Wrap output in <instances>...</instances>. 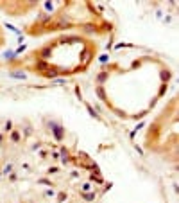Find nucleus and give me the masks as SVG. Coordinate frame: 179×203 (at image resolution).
I'll list each match as a JSON object with an SVG mask.
<instances>
[{"mask_svg": "<svg viewBox=\"0 0 179 203\" xmlns=\"http://www.w3.org/2000/svg\"><path fill=\"white\" fill-rule=\"evenodd\" d=\"M48 126H50V130H52V135L57 142H61L63 138H65V128L59 124V122H48Z\"/></svg>", "mask_w": 179, "mask_h": 203, "instance_id": "f257e3e1", "label": "nucleus"}, {"mask_svg": "<svg viewBox=\"0 0 179 203\" xmlns=\"http://www.w3.org/2000/svg\"><path fill=\"white\" fill-rule=\"evenodd\" d=\"M73 25V22L70 20L68 16H59V20H57V24H55V27L57 29H68Z\"/></svg>", "mask_w": 179, "mask_h": 203, "instance_id": "f03ea898", "label": "nucleus"}, {"mask_svg": "<svg viewBox=\"0 0 179 203\" xmlns=\"http://www.w3.org/2000/svg\"><path fill=\"white\" fill-rule=\"evenodd\" d=\"M59 72H61V68L48 67L45 72H43V76H45V77H48V79H54V77H57V76H59Z\"/></svg>", "mask_w": 179, "mask_h": 203, "instance_id": "7ed1b4c3", "label": "nucleus"}, {"mask_svg": "<svg viewBox=\"0 0 179 203\" xmlns=\"http://www.w3.org/2000/svg\"><path fill=\"white\" fill-rule=\"evenodd\" d=\"M9 77H11V79H22V81H25V79H27V74L22 72V70H14V72H9Z\"/></svg>", "mask_w": 179, "mask_h": 203, "instance_id": "20e7f679", "label": "nucleus"}, {"mask_svg": "<svg viewBox=\"0 0 179 203\" xmlns=\"http://www.w3.org/2000/svg\"><path fill=\"white\" fill-rule=\"evenodd\" d=\"M95 94H97V97H98L102 103H108V95H106L104 86H97V88H95Z\"/></svg>", "mask_w": 179, "mask_h": 203, "instance_id": "39448f33", "label": "nucleus"}, {"mask_svg": "<svg viewBox=\"0 0 179 203\" xmlns=\"http://www.w3.org/2000/svg\"><path fill=\"white\" fill-rule=\"evenodd\" d=\"M159 79H161V83H165V85H166V83L172 79L170 70H166V68H165V70H161V72H159Z\"/></svg>", "mask_w": 179, "mask_h": 203, "instance_id": "423d86ee", "label": "nucleus"}, {"mask_svg": "<svg viewBox=\"0 0 179 203\" xmlns=\"http://www.w3.org/2000/svg\"><path fill=\"white\" fill-rule=\"evenodd\" d=\"M108 77H109L108 72H100V74H97V86H102V83L108 81Z\"/></svg>", "mask_w": 179, "mask_h": 203, "instance_id": "0eeeda50", "label": "nucleus"}, {"mask_svg": "<svg viewBox=\"0 0 179 203\" xmlns=\"http://www.w3.org/2000/svg\"><path fill=\"white\" fill-rule=\"evenodd\" d=\"M90 180H91V182H97V183H104V178H102V176H98V169L93 171V173L90 175Z\"/></svg>", "mask_w": 179, "mask_h": 203, "instance_id": "6e6552de", "label": "nucleus"}, {"mask_svg": "<svg viewBox=\"0 0 179 203\" xmlns=\"http://www.w3.org/2000/svg\"><path fill=\"white\" fill-rule=\"evenodd\" d=\"M83 31H86V32H97L98 27H97L95 24H83Z\"/></svg>", "mask_w": 179, "mask_h": 203, "instance_id": "1a4fd4ad", "label": "nucleus"}, {"mask_svg": "<svg viewBox=\"0 0 179 203\" xmlns=\"http://www.w3.org/2000/svg\"><path fill=\"white\" fill-rule=\"evenodd\" d=\"M50 54H52V47H47V49H43L41 52H40V58L45 61V59H48V58H50Z\"/></svg>", "mask_w": 179, "mask_h": 203, "instance_id": "9d476101", "label": "nucleus"}, {"mask_svg": "<svg viewBox=\"0 0 179 203\" xmlns=\"http://www.w3.org/2000/svg\"><path fill=\"white\" fill-rule=\"evenodd\" d=\"M47 68H48V63H47V61H43V59H40V61L36 63V70H40L41 74L47 70Z\"/></svg>", "mask_w": 179, "mask_h": 203, "instance_id": "9b49d317", "label": "nucleus"}, {"mask_svg": "<svg viewBox=\"0 0 179 203\" xmlns=\"http://www.w3.org/2000/svg\"><path fill=\"white\" fill-rule=\"evenodd\" d=\"M20 138H22L20 131H11V140H13L14 144H18V142H20Z\"/></svg>", "mask_w": 179, "mask_h": 203, "instance_id": "f8f14e48", "label": "nucleus"}, {"mask_svg": "<svg viewBox=\"0 0 179 203\" xmlns=\"http://www.w3.org/2000/svg\"><path fill=\"white\" fill-rule=\"evenodd\" d=\"M84 106H86V110L90 111V115H91L93 119H98V115H97V111H95V110H93V108H91V106H90L88 103H84Z\"/></svg>", "mask_w": 179, "mask_h": 203, "instance_id": "ddd939ff", "label": "nucleus"}, {"mask_svg": "<svg viewBox=\"0 0 179 203\" xmlns=\"http://www.w3.org/2000/svg\"><path fill=\"white\" fill-rule=\"evenodd\" d=\"M83 198L86 201H93V200H95V194H93V192H83Z\"/></svg>", "mask_w": 179, "mask_h": 203, "instance_id": "4468645a", "label": "nucleus"}, {"mask_svg": "<svg viewBox=\"0 0 179 203\" xmlns=\"http://www.w3.org/2000/svg\"><path fill=\"white\" fill-rule=\"evenodd\" d=\"M14 56H16L14 51H5V52H4V59H7V61H9V59H13Z\"/></svg>", "mask_w": 179, "mask_h": 203, "instance_id": "2eb2a0df", "label": "nucleus"}, {"mask_svg": "<svg viewBox=\"0 0 179 203\" xmlns=\"http://www.w3.org/2000/svg\"><path fill=\"white\" fill-rule=\"evenodd\" d=\"M38 20H41L43 24H48V22H50V14L41 13V14H40V18H38Z\"/></svg>", "mask_w": 179, "mask_h": 203, "instance_id": "dca6fc26", "label": "nucleus"}, {"mask_svg": "<svg viewBox=\"0 0 179 203\" xmlns=\"http://www.w3.org/2000/svg\"><path fill=\"white\" fill-rule=\"evenodd\" d=\"M4 131H9V133L13 131V122H11V121L5 122V126H4Z\"/></svg>", "mask_w": 179, "mask_h": 203, "instance_id": "f3484780", "label": "nucleus"}, {"mask_svg": "<svg viewBox=\"0 0 179 203\" xmlns=\"http://www.w3.org/2000/svg\"><path fill=\"white\" fill-rule=\"evenodd\" d=\"M23 133H25V137L32 135V128H30V124H27V126H25V128H23Z\"/></svg>", "mask_w": 179, "mask_h": 203, "instance_id": "a211bd4d", "label": "nucleus"}, {"mask_svg": "<svg viewBox=\"0 0 179 203\" xmlns=\"http://www.w3.org/2000/svg\"><path fill=\"white\" fill-rule=\"evenodd\" d=\"M61 162H63V164H68V162H72L70 155H61Z\"/></svg>", "mask_w": 179, "mask_h": 203, "instance_id": "6ab92c4d", "label": "nucleus"}, {"mask_svg": "<svg viewBox=\"0 0 179 203\" xmlns=\"http://www.w3.org/2000/svg\"><path fill=\"white\" fill-rule=\"evenodd\" d=\"M90 190H91V185H90L88 182H86V183H83V192H90Z\"/></svg>", "mask_w": 179, "mask_h": 203, "instance_id": "aec40b11", "label": "nucleus"}, {"mask_svg": "<svg viewBox=\"0 0 179 203\" xmlns=\"http://www.w3.org/2000/svg\"><path fill=\"white\" fill-rule=\"evenodd\" d=\"M65 200H66V194H65V192H59V196H57V201L61 203V201H65Z\"/></svg>", "mask_w": 179, "mask_h": 203, "instance_id": "412c9836", "label": "nucleus"}, {"mask_svg": "<svg viewBox=\"0 0 179 203\" xmlns=\"http://www.w3.org/2000/svg\"><path fill=\"white\" fill-rule=\"evenodd\" d=\"M5 27H7V29H11V31H13V32H16V34H20V31H18V29L14 27V25H11V24H5Z\"/></svg>", "mask_w": 179, "mask_h": 203, "instance_id": "4be33fe9", "label": "nucleus"}, {"mask_svg": "<svg viewBox=\"0 0 179 203\" xmlns=\"http://www.w3.org/2000/svg\"><path fill=\"white\" fill-rule=\"evenodd\" d=\"M165 92H166V85L163 83V85H161V88H159V97H161V95H165Z\"/></svg>", "mask_w": 179, "mask_h": 203, "instance_id": "5701e85b", "label": "nucleus"}, {"mask_svg": "<svg viewBox=\"0 0 179 203\" xmlns=\"http://www.w3.org/2000/svg\"><path fill=\"white\" fill-rule=\"evenodd\" d=\"M40 183H43V185H52V183H50L47 178H40Z\"/></svg>", "mask_w": 179, "mask_h": 203, "instance_id": "b1692460", "label": "nucleus"}, {"mask_svg": "<svg viewBox=\"0 0 179 203\" xmlns=\"http://www.w3.org/2000/svg\"><path fill=\"white\" fill-rule=\"evenodd\" d=\"M100 63H108V56L104 54V56H100V59H98Z\"/></svg>", "mask_w": 179, "mask_h": 203, "instance_id": "393cba45", "label": "nucleus"}, {"mask_svg": "<svg viewBox=\"0 0 179 203\" xmlns=\"http://www.w3.org/2000/svg\"><path fill=\"white\" fill-rule=\"evenodd\" d=\"M54 173H57V167H50V169H48V175H54Z\"/></svg>", "mask_w": 179, "mask_h": 203, "instance_id": "a878e982", "label": "nucleus"}, {"mask_svg": "<svg viewBox=\"0 0 179 203\" xmlns=\"http://www.w3.org/2000/svg\"><path fill=\"white\" fill-rule=\"evenodd\" d=\"M11 169H13V165H7V167H5V169H4V173H2V175H5V173H9V171H11Z\"/></svg>", "mask_w": 179, "mask_h": 203, "instance_id": "bb28decb", "label": "nucleus"}, {"mask_svg": "<svg viewBox=\"0 0 179 203\" xmlns=\"http://www.w3.org/2000/svg\"><path fill=\"white\" fill-rule=\"evenodd\" d=\"M54 85H65V79H55Z\"/></svg>", "mask_w": 179, "mask_h": 203, "instance_id": "cd10ccee", "label": "nucleus"}, {"mask_svg": "<svg viewBox=\"0 0 179 203\" xmlns=\"http://www.w3.org/2000/svg\"><path fill=\"white\" fill-rule=\"evenodd\" d=\"M115 111H116V115H120V117H125V113L122 111V110H115Z\"/></svg>", "mask_w": 179, "mask_h": 203, "instance_id": "c85d7f7f", "label": "nucleus"}, {"mask_svg": "<svg viewBox=\"0 0 179 203\" xmlns=\"http://www.w3.org/2000/svg\"><path fill=\"white\" fill-rule=\"evenodd\" d=\"M52 158H54V160H57V158H59V153H55V151H52Z\"/></svg>", "mask_w": 179, "mask_h": 203, "instance_id": "c756f323", "label": "nucleus"}, {"mask_svg": "<svg viewBox=\"0 0 179 203\" xmlns=\"http://www.w3.org/2000/svg\"><path fill=\"white\" fill-rule=\"evenodd\" d=\"M23 51H25V45H22V47H20L18 51H16V54H20V52H23Z\"/></svg>", "mask_w": 179, "mask_h": 203, "instance_id": "7c9ffc66", "label": "nucleus"}, {"mask_svg": "<svg viewBox=\"0 0 179 203\" xmlns=\"http://www.w3.org/2000/svg\"><path fill=\"white\" fill-rule=\"evenodd\" d=\"M61 155H68V151H66V148H65V146L61 148Z\"/></svg>", "mask_w": 179, "mask_h": 203, "instance_id": "2f4dec72", "label": "nucleus"}, {"mask_svg": "<svg viewBox=\"0 0 179 203\" xmlns=\"http://www.w3.org/2000/svg\"><path fill=\"white\" fill-rule=\"evenodd\" d=\"M2 142H4V135H0V144H2Z\"/></svg>", "mask_w": 179, "mask_h": 203, "instance_id": "473e14b6", "label": "nucleus"}]
</instances>
